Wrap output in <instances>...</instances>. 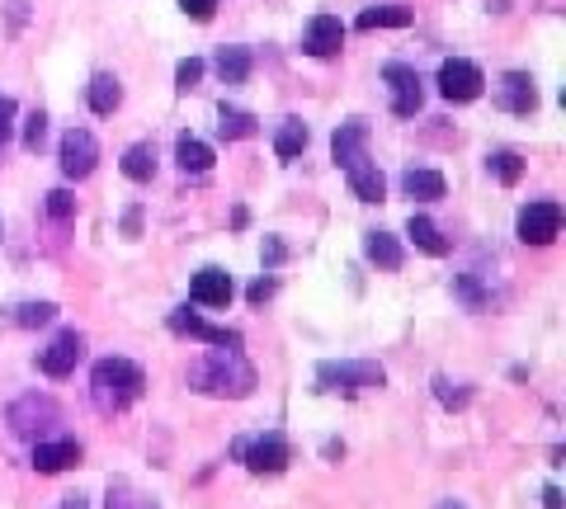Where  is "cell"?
<instances>
[{
	"label": "cell",
	"mask_w": 566,
	"mask_h": 509,
	"mask_svg": "<svg viewBox=\"0 0 566 509\" xmlns=\"http://www.w3.org/2000/svg\"><path fill=\"white\" fill-rule=\"evenodd\" d=\"M142 387H147V378H142V368L133 359H100L95 373H90V401L104 415L128 411L137 396H142Z\"/></svg>",
	"instance_id": "1"
},
{
	"label": "cell",
	"mask_w": 566,
	"mask_h": 509,
	"mask_svg": "<svg viewBox=\"0 0 566 509\" xmlns=\"http://www.w3.org/2000/svg\"><path fill=\"white\" fill-rule=\"evenodd\" d=\"M194 392L208 396H250L255 392V368L241 359V349H217L213 359H203L189 368Z\"/></svg>",
	"instance_id": "2"
},
{
	"label": "cell",
	"mask_w": 566,
	"mask_h": 509,
	"mask_svg": "<svg viewBox=\"0 0 566 509\" xmlns=\"http://www.w3.org/2000/svg\"><path fill=\"white\" fill-rule=\"evenodd\" d=\"M387 382V373L378 363H321L317 368V387L321 392H340V396H359V392H378Z\"/></svg>",
	"instance_id": "3"
},
{
	"label": "cell",
	"mask_w": 566,
	"mask_h": 509,
	"mask_svg": "<svg viewBox=\"0 0 566 509\" xmlns=\"http://www.w3.org/2000/svg\"><path fill=\"white\" fill-rule=\"evenodd\" d=\"M557 231H562V203H552V198H538L529 203L515 222V236L524 246H552L557 241Z\"/></svg>",
	"instance_id": "4"
},
{
	"label": "cell",
	"mask_w": 566,
	"mask_h": 509,
	"mask_svg": "<svg viewBox=\"0 0 566 509\" xmlns=\"http://www.w3.org/2000/svg\"><path fill=\"white\" fill-rule=\"evenodd\" d=\"M236 458L246 462L250 472L274 477V472H283V467L293 462V448L283 444L279 434H260V439H241V444H236Z\"/></svg>",
	"instance_id": "5"
},
{
	"label": "cell",
	"mask_w": 566,
	"mask_h": 509,
	"mask_svg": "<svg viewBox=\"0 0 566 509\" xmlns=\"http://www.w3.org/2000/svg\"><path fill=\"white\" fill-rule=\"evenodd\" d=\"M482 66L477 62H463V57H449V62L439 66V95L453 99V104H467V99H477L482 95Z\"/></svg>",
	"instance_id": "6"
},
{
	"label": "cell",
	"mask_w": 566,
	"mask_h": 509,
	"mask_svg": "<svg viewBox=\"0 0 566 509\" xmlns=\"http://www.w3.org/2000/svg\"><path fill=\"white\" fill-rule=\"evenodd\" d=\"M383 81H387V90H392V114H397V118H416V114H420V104H425V90H420L416 66L387 62Z\"/></svg>",
	"instance_id": "7"
},
{
	"label": "cell",
	"mask_w": 566,
	"mask_h": 509,
	"mask_svg": "<svg viewBox=\"0 0 566 509\" xmlns=\"http://www.w3.org/2000/svg\"><path fill=\"white\" fill-rule=\"evenodd\" d=\"M95 161H100V142H95V132L71 128L67 137H62V175H67V180H85V175L95 170Z\"/></svg>",
	"instance_id": "8"
},
{
	"label": "cell",
	"mask_w": 566,
	"mask_h": 509,
	"mask_svg": "<svg viewBox=\"0 0 566 509\" xmlns=\"http://www.w3.org/2000/svg\"><path fill=\"white\" fill-rule=\"evenodd\" d=\"M170 330L175 335H189V340H203V345H222V349H241V335L227 326H208L199 312H189V307H175L170 312Z\"/></svg>",
	"instance_id": "9"
},
{
	"label": "cell",
	"mask_w": 566,
	"mask_h": 509,
	"mask_svg": "<svg viewBox=\"0 0 566 509\" xmlns=\"http://www.w3.org/2000/svg\"><path fill=\"white\" fill-rule=\"evenodd\" d=\"M81 354H85V340L76 335V330H62V335H57V340L38 354V368H43L48 378H71V373H76V363H81Z\"/></svg>",
	"instance_id": "10"
},
{
	"label": "cell",
	"mask_w": 566,
	"mask_h": 509,
	"mask_svg": "<svg viewBox=\"0 0 566 509\" xmlns=\"http://www.w3.org/2000/svg\"><path fill=\"white\" fill-rule=\"evenodd\" d=\"M232 274H227V269H213V264H208V269H199V274H194V283H189V297H194V302H199V307H227V302H232Z\"/></svg>",
	"instance_id": "11"
},
{
	"label": "cell",
	"mask_w": 566,
	"mask_h": 509,
	"mask_svg": "<svg viewBox=\"0 0 566 509\" xmlns=\"http://www.w3.org/2000/svg\"><path fill=\"white\" fill-rule=\"evenodd\" d=\"M302 48L312 52V57H335V52L345 48V24L335 15H312L307 24V43Z\"/></svg>",
	"instance_id": "12"
},
{
	"label": "cell",
	"mask_w": 566,
	"mask_h": 509,
	"mask_svg": "<svg viewBox=\"0 0 566 509\" xmlns=\"http://www.w3.org/2000/svg\"><path fill=\"white\" fill-rule=\"evenodd\" d=\"M496 99H500V109H510V114H533L538 109V90H533V81L524 71H505Z\"/></svg>",
	"instance_id": "13"
},
{
	"label": "cell",
	"mask_w": 566,
	"mask_h": 509,
	"mask_svg": "<svg viewBox=\"0 0 566 509\" xmlns=\"http://www.w3.org/2000/svg\"><path fill=\"white\" fill-rule=\"evenodd\" d=\"M364 147H368V123H364V118H350V123H340V128H335V137H331L335 165H354L359 156H364Z\"/></svg>",
	"instance_id": "14"
},
{
	"label": "cell",
	"mask_w": 566,
	"mask_h": 509,
	"mask_svg": "<svg viewBox=\"0 0 566 509\" xmlns=\"http://www.w3.org/2000/svg\"><path fill=\"white\" fill-rule=\"evenodd\" d=\"M345 170H350V189H354V198H364V203H383L387 180H383V170L368 161V156H359V161L345 165Z\"/></svg>",
	"instance_id": "15"
},
{
	"label": "cell",
	"mask_w": 566,
	"mask_h": 509,
	"mask_svg": "<svg viewBox=\"0 0 566 509\" xmlns=\"http://www.w3.org/2000/svg\"><path fill=\"white\" fill-rule=\"evenodd\" d=\"M81 462V444H71V439H57V444H38L34 448V472L52 477V472H67Z\"/></svg>",
	"instance_id": "16"
},
{
	"label": "cell",
	"mask_w": 566,
	"mask_h": 509,
	"mask_svg": "<svg viewBox=\"0 0 566 509\" xmlns=\"http://www.w3.org/2000/svg\"><path fill=\"white\" fill-rule=\"evenodd\" d=\"M401 194L420 198V203H434V198L449 194V184H444L439 170H406V175H401Z\"/></svg>",
	"instance_id": "17"
},
{
	"label": "cell",
	"mask_w": 566,
	"mask_h": 509,
	"mask_svg": "<svg viewBox=\"0 0 566 509\" xmlns=\"http://www.w3.org/2000/svg\"><path fill=\"white\" fill-rule=\"evenodd\" d=\"M213 66H217V76H222L227 85H246L250 71H255V57H250V48H217Z\"/></svg>",
	"instance_id": "18"
},
{
	"label": "cell",
	"mask_w": 566,
	"mask_h": 509,
	"mask_svg": "<svg viewBox=\"0 0 566 509\" xmlns=\"http://www.w3.org/2000/svg\"><path fill=\"white\" fill-rule=\"evenodd\" d=\"M364 255L378 264V269H401V241L392 236V231H368Z\"/></svg>",
	"instance_id": "19"
},
{
	"label": "cell",
	"mask_w": 566,
	"mask_h": 509,
	"mask_svg": "<svg viewBox=\"0 0 566 509\" xmlns=\"http://www.w3.org/2000/svg\"><path fill=\"white\" fill-rule=\"evenodd\" d=\"M307 142H312L307 123H302V118H288L279 128V137H274V156H279V161H298L302 151H307Z\"/></svg>",
	"instance_id": "20"
},
{
	"label": "cell",
	"mask_w": 566,
	"mask_h": 509,
	"mask_svg": "<svg viewBox=\"0 0 566 509\" xmlns=\"http://www.w3.org/2000/svg\"><path fill=\"white\" fill-rule=\"evenodd\" d=\"M175 161H180L184 175H203V170H213V147L199 142V137H180L175 142Z\"/></svg>",
	"instance_id": "21"
},
{
	"label": "cell",
	"mask_w": 566,
	"mask_h": 509,
	"mask_svg": "<svg viewBox=\"0 0 566 509\" xmlns=\"http://www.w3.org/2000/svg\"><path fill=\"white\" fill-rule=\"evenodd\" d=\"M406 236H411L425 255H449V236L434 227L430 217H411V222H406Z\"/></svg>",
	"instance_id": "22"
},
{
	"label": "cell",
	"mask_w": 566,
	"mask_h": 509,
	"mask_svg": "<svg viewBox=\"0 0 566 509\" xmlns=\"http://www.w3.org/2000/svg\"><path fill=\"white\" fill-rule=\"evenodd\" d=\"M411 10H406V5H373V10H364V15H359V29H406V24H411Z\"/></svg>",
	"instance_id": "23"
},
{
	"label": "cell",
	"mask_w": 566,
	"mask_h": 509,
	"mask_svg": "<svg viewBox=\"0 0 566 509\" xmlns=\"http://www.w3.org/2000/svg\"><path fill=\"white\" fill-rule=\"evenodd\" d=\"M118 104H123V85H118V76L100 71V76L90 81V109H95V114H114Z\"/></svg>",
	"instance_id": "24"
},
{
	"label": "cell",
	"mask_w": 566,
	"mask_h": 509,
	"mask_svg": "<svg viewBox=\"0 0 566 509\" xmlns=\"http://www.w3.org/2000/svg\"><path fill=\"white\" fill-rule=\"evenodd\" d=\"M123 175L137 184H147L151 175H156V147H151V142H137V147L123 151Z\"/></svg>",
	"instance_id": "25"
},
{
	"label": "cell",
	"mask_w": 566,
	"mask_h": 509,
	"mask_svg": "<svg viewBox=\"0 0 566 509\" xmlns=\"http://www.w3.org/2000/svg\"><path fill=\"white\" fill-rule=\"evenodd\" d=\"M217 132H222L227 142L255 137V114H246V109H227V104H222V114H217Z\"/></svg>",
	"instance_id": "26"
},
{
	"label": "cell",
	"mask_w": 566,
	"mask_h": 509,
	"mask_svg": "<svg viewBox=\"0 0 566 509\" xmlns=\"http://www.w3.org/2000/svg\"><path fill=\"white\" fill-rule=\"evenodd\" d=\"M486 170H491L500 184H519V175H524V161H519L515 151H496V156L486 161Z\"/></svg>",
	"instance_id": "27"
},
{
	"label": "cell",
	"mask_w": 566,
	"mask_h": 509,
	"mask_svg": "<svg viewBox=\"0 0 566 509\" xmlns=\"http://www.w3.org/2000/svg\"><path fill=\"white\" fill-rule=\"evenodd\" d=\"M199 81H203V62H199V57H184V62L175 66V90H184V95H189V90H194Z\"/></svg>",
	"instance_id": "28"
},
{
	"label": "cell",
	"mask_w": 566,
	"mask_h": 509,
	"mask_svg": "<svg viewBox=\"0 0 566 509\" xmlns=\"http://www.w3.org/2000/svg\"><path fill=\"white\" fill-rule=\"evenodd\" d=\"M43 137H48V114H43V109H34V114L24 118V147L38 151V147H43Z\"/></svg>",
	"instance_id": "29"
},
{
	"label": "cell",
	"mask_w": 566,
	"mask_h": 509,
	"mask_svg": "<svg viewBox=\"0 0 566 509\" xmlns=\"http://www.w3.org/2000/svg\"><path fill=\"white\" fill-rule=\"evenodd\" d=\"M109 509H156L147 495L128 491V486H109Z\"/></svg>",
	"instance_id": "30"
},
{
	"label": "cell",
	"mask_w": 566,
	"mask_h": 509,
	"mask_svg": "<svg viewBox=\"0 0 566 509\" xmlns=\"http://www.w3.org/2000/svg\"><path fill=\"white\" fill-rule=\"evenodd\" d=\"M57 307L52 302H29V307H19V326H48Z\"/></svg>",
	"instance_id": "31"
},
{
	"label": "cell",
	"mask_w": 566,
	"mask_h": 509,
	"mask_svg": "<svg viewBox=\"0 0 566 509\" xmlns=\"http://www.w3.org/2000/svg\"><path fill=\"white\" fill-rule=\"evenodd\" d=\"M48 213L57 217V222H67V217H76V198H71L67 189H52V194H48Z\"/></svg>",
	"instance_id": "32"
},
{
	"label": "cell",
	"mask_w": 566,
	"mask_h": 509,
	"mask_svg": "<svg viewBox=\"0 0 566 509\" xmlns=\"http://www.w3.org/2000/svg\"><path fill=\"white\" fill-rule=\"evenodd\" d=\"M15 99L10 95H0V142H10V137H15Z\"/></svg>",
	"instance_id": "33"
},
{
	"label": "cell",
	"mask_w": 566,
	"mask_h": 509,
	"mask_svg": "<svg viewBox=\"0 0 566 509\" xmlns=\"http://www.w3.org/2000/svg\"><path fill=\"white\" fill-rule=\"evenodd\" d=\"M180 10L189 19H199V24H208V19L217 15V0H180Z\"/></svg>",
	"instance_id": "34"
},
{
	"label": "cell",
	"mask_w": 566,
	"mask_h": 509,
	"mask_svg": "<svg viewBox=\"0 0 566 509\" xmlns=\"http://www.w3.org/2000/svg\"><path fill=\"white\" fill-rule=\"evenodd\" d=\"M434 396H439L444 406H467V392H453L449 378H434Z\"/></svg>",
	"instance_id": "35"
},
{
	"label": "cell",
	"mask_w": 566,
	"mask_h": 509,
	"mask_svg": "<svg viewBox=\"0 0 566 509\" xmlns=\"http://www.w3.org/2000/svg\"><path fill=\"white\" fill-rule=\"evenodd\" d=\"M274 288H279V283H274V279H255V283H250V302H255V307H260V302H269V297H274Z\"/></svg>",
	"instance_id": "36"
},
{
	"label": "cell",
	"mask_w": 566,
	"mask_h": 509,
	"mask_svg": "<svg viewBox=\"0 0 566 509\" xmlns=\"http://www.w3.org/2000/svg\"><path fill=\"white\" fill-rule=\"evenodd\" d=\"M283 255H288V250H283V241H274V236H269V241H265V264H279Z\"/></svg>",
	"instance_id": "37"
},
{
	"label": "cell",
	"mask_w": 566,
	"mask_h": 509,
	"mask_svg": "<svg viewBox=\"0 0 566 509\" xmlns=\"http://www.w3.org/2000/svg\"><path fill=\"white\" fill-rule=\"evenodd\" d=\"M543 509H562V491H557V486H548V491H543Z\"/></svg>",
	"instance_id": "38"
},
{
	"label": "cell",
	"mask_w": 566,
	"mask_h": 509,
	"mask_svg": "<svg viewBox=\"0 0 566 509\" xmlns=\"http://www.w3.org/2000/svg\"><path fill=\"white\" fill-rule=\"evenodd\" d=\"M123 227H128V236H137V227H142V217H137V208L128 217H123Z\"/></svg>",
	"instance_id": "39"
},
{
	"label": "cell",
	"mask_w": 566,
	"mask_h": 509,
	"mask_svg": "<svg viewBox=\"0 0 566 509\" xmlns=\"http://www.w3.org/2000/svg\"><path fill=\"white\" fill-rule=\"evenodd\" d=\"M62 509H85V495H67V505Z\"/></svg>",
	"instance_id": "40"
},
{
	"label": "cell",
	"mask_w": 566,
	"mask_h": 509,
	"mask_svg": "<svg viewBox=\"0 0 566 509\" xmlns=\"http://www.w3.org/2000/svg\"><path fill=\"white\" fill-rule=\"evenodd\" d=\"M439 509H463V505L458 500H439Z\"/></svg>",
	"instance_id": "41"
}]
</instances>
